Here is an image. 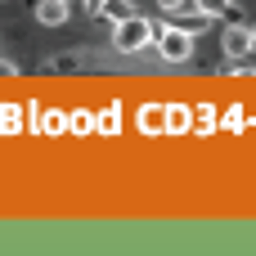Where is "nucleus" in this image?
Returning a JSON list of instances; mask_svg holds the SVG:
<instances>
[{
	"mask_svg": "<svg viewBox=\"0 0 256 256\" xmlns=\"http://www.w3.org/2000/svg\"><path fill=\"white\" fill-rule=\"evenodd\" d=\"M135 14H140V9H135V0H104V9H99V18H104V22H112V27H117V22H126V18H135Z\"/></svg>",
	"mask_w": 256,
	"mask_h": 256,
	"instance_id": "7",
	"label": "nucleus"
},
{
	"mask_svg": "<svg viewBox=\"0 0 256 256\" xmlns=\"http://www.w3.org/2000/svg\"><path fill=\"white\" fill-rule=\"evenodd\" d=\"M252 50H256V27H252Z\"/></svg>",
	"mask_w": 256,
	"mask_h": 256,
	"instance_id": "13",
	"label": "nucleus"
},
{
	"mask_svg": "<svg viewBox=\"0 0 256 256\" xmlns=\"http://www.w3.org/2000/svg\"><path fill=\"white\" fill-rule=\"evenodd\" d=\"M68 0H36V22H45V27H63L68 22Z\"/></svg>",
	"mask_w": 256,
	"mask_h": 256,
	"instance_id": "5",
	"label": "nucleus"
},
{
	"mask_svg": "<svg viewBox=\"0 0 256 256\" xmlns=\"http://www.w3.org/2000/svg\"><path fill=\"white\" fill-rule=\"evenodd\" d=\"M194 9L212 14V18H216V14H230V18H238V14H234V0H194Z\"/></svg>",
	"mask_w": 256,
	"mask_h": 256,
	"instance_id": "8",
	"label": "nucleus"
},
{
	"mask_svg": "<svg viewBox=\"0 0 256 256\" xmlns=\"http://www.w3.org/2000/svg\"><path fill=\"white\" fill-rule=\"evenodd\" d=\"M189 126V112L184 108H166V130H184Z\"/></svg>",
	"mask_w": 256,
	"mask_h": 256,
	"instance_id": "9",
	"label": "nucleus"
},
{
	"mask_svg": "<svg viewBox=\"0 0 256 256\" xmlns=\"http://www.w3.org/2000/svg\"><path fill=\"white\" fill-rule=\"evenodd\" d=\"M153 22L144 18V14H135V18H126V22H117L112 27V50L117 54H144L148 45H153Z\"/></svg>",
	"mask_w": 256,
	"mask_h": 256,
	"instance_id": "1",
	"label": "nucleus"
},
{
	"mask_svg": "<svg viewBox=\"0 0 256 256\" xmlns=\"http://www.w3.org/2000/svg\"><path fill=\"white\" fill-rule=\"evenodd\" d=\"M171 27H180L184 36H198V32L212 27V14H202V9H180V14H171Z\"/></svg>",
	"mask_w": 256,
	"mask_h": 256,
	"instance_id": "4",
	"label": "nucleus"
},
{
	"mask_svg": "<svg viewBox=\"0 0 256 256\" xmlns=\"http://www.w3.org/2000/svg\"><path fill=\"white\" fill-rule=\"evenodd\" d=\"M0 76H18V63H9V58H0Z\"/></svg>",
	"mask_w": 256,
	"mask_h": 256,
	"instance_id": "11",
	"label": "nucleus"
},
{
	"mask_svg": "<svg viewBox=\"0 0 256 256\" xmlns=\"http://www.w3.org/2000/svg\"><path fill=\"white\" fill-rule=\"evenodd\" d=\"M220 50H225L230 58L256 54V50H252V27H248V22H230V27L220 32Z\"/></svg>",
	"mask_w": 256,
	"mask_h": 256,
	"instance_id": "3",
	"label": "nucleus"
},
{
	"mask_svg": "<svg viewBox=\"0 0 256 256\" xmlns=\"http://www.w3.org/2000/svg\"><path fill=\"white\" fill-rule=\"evenodd\" d=\"M81 4H86V14H90V18H99V9H104V0H81Z\"/></svg>",
	"mask_w": 256,
	"mask_h": 256,
	"instance_id": "12",
	"label": "nucleus"
},
{
	"mask_svg": "<svg viewBox=\"0 0 256 256\" xmlns=\"http://www.w3.org/2000/svg\"><path fill=\"white\" fill-rule=\"evenodd\" d=\"M140 130L144 135H162L166 130V104H144L140 108Z\"/></svg>",
	"mask_w": 256,
	"mask_h": 256,
	"instance_id": "6",
	"label": "nucleus"
},
{
	"mask_svg": "<svg viewBox=\"0 0 256 256\" xmlns=\"http://www.w3.org/2000/svg\"><path fill=\"white\" fill-rule=\"evenodd\" d=\"M153 45H158V54H162L166 63H189V58H194V36H184L180 27H162V32L153 36Z\"/></svg>",
	"mask_w": 256,
	"mask_h": 256,
	"instance_id": "2",
	"label": "nucleus"
},
{
	"mask_svg": "<svg viewBox=\"0 0 256 256\" xmlns=\"http://www.w3.org/2000/svg\"><path fill=\"white\" fill-rule=\"evenodd\" d=\"M158 9L162 14H180V9H189V0H158Z\"/></svg>",
	"mask_w": 256,
	"mask_h": 256,
	"instance_id": "10",
	"label": "nucleus"
}]
</instances>
